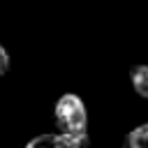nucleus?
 I'll return each mask as SVG.
<instances>
[{"label":"nucleus","instance_id":"5","mask_svg":"<svg viewBox=\"0 0 148 148\" xmlns=\"http://www.w3.org/2000/svg\"><path fill=\"white\" fill-rule=\"evenodd\" d=\"M23 148H58L56 134H39V136H35V139H30Z\"/></svg>","mask_w":148,"mask_h":148},{"label":"nucleus","instance_id":"3","mask_svg":"<svg viewBox=\"0 0 148 148\" xmlns=\"http://www.w3.org/2000/svg\"><path fill=\"white\" fill-rule=\"evenodd\" d=\"M120 148H148V123L136 125L134 130H130L123 136Z\"/></svg>","mask_w":148,"mask_h":148},{"label":"nucleus","instance_id":"4","mask_svg":"<svg viewBox=\"0 0 148 148\" xmlns=\"http://www.w3.org/2000/svg\"><path fill=\"white\" fill-rule=\"evenodd\" d=\"M56 143H58V148H88L90 146V136H88V132H81V134L58 132L56 134Z\"/></svg>","mask_w":148,"mask_h":148},{"label":"nucleus","instance_id":"1","mask_svg":"<svg viewBox=\"0 0 148 148\" xmlns=\"http://www.w3.org/2000/svg\"><path fill=\"white\" fill-rule=\"evenodd\" d=\"M53 123L58 132H67V134L88 132V111L83 99L74 92L60 95L53 106Z\"/></svg>","mask_w":148,"mask_h":148},{"label":"nucleus","instance_id":"6","mask_svg":"<svg viewBox=\"0 0 148 148\" xmlns=\"http://www.w3.org/2000/svg\"><path fill=\"white\" fill-rule=\"evenodd\" d=\"M9 65H12V58H9L7 49L0 44V76H5V74L9 72Z\"/></svg>","mask_w":148,"mask_h":148},{"label":"nucleus","instance_id":"2","mask_svg":"<svg viewBox=\"0 0 148 148\" xmlns=\"http://www.w3.org/2000/svg\"><path fill=\"white\" fill-rule=\"evenodd\" d=\"M130 83L139 97L148 99V65H134L130 69Z\"/></svg>","mask_w":148,"mask_h":148}]
</instances>
